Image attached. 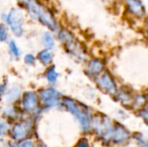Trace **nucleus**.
I'll list each match as a JSON object with an SVG mask.
<instances>
[{"label": "nucleus", "instance_id": "2eb2a0df", "mask_svg": "<svg viewBox=\"0 0 148 147\" xmlns=\"http://www.w3.org/2000/svg\"><path fill=\"white\" fill-rule=\"evenodd\" d=\"M53 57H54V55H53L52 51L50 49H47L41 50L37 55L38 60L44 66L49 65L53 61Z\"/></svg>", "mask_w": 148, "mask_h": 147}, {"label": "nucleus", "instance_id": "473e14b6", "mask_svg": "<svg viewBox=\"0 0 148 147\" xmlns=\"http://www.w3.org/2000/svg\"><path fill=\"white\" fill-rule=\"evenodd\" d=\"M10 147H20V146H18V145H16V144H13V145H12Z\"/></svg>", "mask_w": 148, "mask_h": 147}, {"label": "nucleus", "instance_id": "1a4fd4ad", "mask_svg": "<svg viewBox=\"0 0 148 147\" xmlns=\"http://www.w3.org/2000/svg\"><path fill=\"white\" fill-rule=\"evenodd\" d=\"M104 68H105V63L101 59L93 58V59H90L87 62L86 68H85V72L89 77L95 79L101 73H103L105 71Z\"/></svg>", "mask_w": 148, "mask_h": 147}, {"label": "nucleus", "instance_id": "4be33fe9", "mask_svg": "<svg viewBox=\"0 0 148 147\" xmlns=\"http://www.w3.org/2000/svg\"><path fill=\"white\" fill-rule=\"evenodd\" d=\"M135 139L138 142V144L141 147H148V140H147V139H145L143 137L142 134L140 133H137L135 135Z\"/></svg>", "mask_w": 148, "mask_h": 147}, {"label": "nucleus", "instance_id": "dca6fc26", "mask_svg": "<svg viewBox=\"0 0 148 147\" xmlns=\"http://www.w3.org/2000/svg\"><path fill=\"white\" fill-rule=\"evenodd\" d=\"M21 95V88L17 85L12 86L7 92H6V101L8 103L15 102Z\"/></svg>", "mask_w": 148, "mask_h": 147}, {"label": "nucleus", "instance_id": "cd10ccee", "mask_svg": "<svg viewBox=\"0 0 148 147\" xmlns=\"http://www.w3.org/2000/svg\"><path fill=\"white\" fill-rule=\"evenodd\" d=\"M21 147H35L34 146V143L30 140H26L24 142L22 143Z\"/></svg>", "mask_w": 148, "mask_h": 147}, {"label": "nucleus", "instance_id": "bb28decb", "mask_svg": "<svg viewBox=\"0 0 148 147\" xmlns=\"http://www.w3.org/2000/svg\"><path fill=\"white\" fill-rule=\"evenodd\" d=\"M74 147H89V142L88 139L83 138V139H81Z\"/></svg>", "mask_w": 148, "mask_h": 147}, {"label": "nucleus", "instance_id": "c9c22d12", "mask_svg": "<svg viewBox=\"0 0 148 147\" xmlns=\"http://www.w3.org/2000/svg\"><path fill=\"white\" fill-rule=\"evenodd\" d=\"M123 1H125V0H123Z\"/></svg>", "mask_w": 148, "mask_h": 147}, {"label": "nucleus", "instance_id": "0eeeda50", "mask_svg": "<svg viewBox=\"0 0 148 147\" xmlns=\"http://www.w3.org/2000/svg\"><path fill=\"white\" fill-rule=\"evenodd\" d=\"M62 94L54 88L42 89L40 92L41 101L49 107H54L60 105Z\"/></svg>", "mask_w": 148, "mask_h": 147}, {"label": "nucleus", "instance_id": "f3484780", "mask_svg": "<svg viewBox=\"0 0 148 147\" xmlns=\"http://www.w3.org/2000/svg\"><path fill=\"white\" fill-rule=\"evenodd\" d=\"M42 44L47 49L52 50L56 46V41L50 31H45L42 36Z\"/></svg>", "mask_w": 148, "mask_h": 147}, {"label": "nucleus", "instance_id": "c85d7f7f", "mask_svg": "<svg viewBox=\"0 0 148 147\" xmlns=\"http://www.w3.org/2000/svg\"><path fill=\"white\" fill-rule=\"evenodd\" d=\"M143 26H144V29H145L146 32L148 34V14L147 16L145 17V19L143 20Z\"/></svg>", "mask_w": 148, "mask_h": 147}, {"label": "nucleus", "instance_id": "f8f14e48", "mask_svg": "<svg viewBox=\"0 0 148 147\" xmlns=\"http://www.w3.org/2000/svg\"><path fill=\"white\" fill-rule=\"evenodd\" d=\"M29 126L26 123H18L15 125L11 130L12 137L15 140H23L29 133Z\"/></svg>", "mask_w": 148, "mask_h": 147}, {"label": "nucleus", "instance_id": "423d86ee", "mask_svg": "<svg viewBox=\"0 0 148 147\" xmlns=\"http://www.w3.org/2000/svg\"><path fill=\"white\" fill-rule=\"evenodd\" d=\"M95 83L98 88L104 94L114 95L118 90L114 78L108 71H104L97 78H95Z\"/></svg>", "mask_w": 148, "mask_h": 147}, {"label": "nucleus", "instance_id": "2f4dec72", "mask_svg": "<svg viewBox=\"0 0 148 147\" xmlns=\"http://www.w3.org/2000/svg\"><path fill=\"white\" fill-rule=\"evenodd\" d=\"M17 1H18L19 3H25L28 0H17Z\"/></svg>", "mask_w": 148, "mask_h": 147}, {"label": "nucleus", "instance_id": "412c9836", "mask_svg": "<svg viewBox=\"0 0 148 147\" xmlns=\"http://www.w3.org/2000/svg\"><path fill=\"white\" fill-rule=\"evenodd\" d=\"M8 27L5 23H0V42L8 40Z\"/></svg>", "mask_w": 148, "mask_h": 147}, {"label": "nucleus", "instance_id": "5701e85b", "mask_svg": "<svg viewBox=\"0 0 148 147\" xmlns=\"http://www.w3.org/2000/svg\"><path fill=\"white\" fill-rule=\"evenodd\" d=\"M8 128H9L8 125L4 121L0 120V142L3 141V137H4V134L8 131Z\"/></svg>", "mask_w": 148, "mask_h": 147}, {"label": "nucleus", "instance_id": "7ed1b4c3", "mask_svg": "<svg viewBox=\"0 0 148 147\" xmlns=\"http://www.w3.org/2000/svg\"><path fill=\"white\" fill-rule=\"evenodd\" d=\"M6 23L9 26L10 29L16 37H20L23 35V24H24V16L23 11L18 8L11 9L7 16Z\"/></svg>", "mask_w": 148, "mask_h": 147}, {"label": "nucleus", "instance_id": "7c9ffc66", "mask_svg": "<svg viewBox=\"0 0 148 147\" xmlns=\"http://www.w3.org/2000/svg\"><path fill=\"white\" fill-rule=\"evenodd\" d=\"M7 16H8V13H4V12H3V13L1 14V18H2V20H3V21H4V22H6V20H7Z\"/></svg>", "mask_w": 148, "mask_h": 147}, {"label": "nucleus", "instance_id": "39448f33", "mask_svg": "<svg viewBox=\"0 0 148 147\" xmlns=\"http://www.w3.org/2000/svg\"><path fill=\"white\" fill-rule=\"evenodd\" d=\"M36 20L47 27L51 32H57L59 30V25L54 14L48 7L42 3H40L38 8Z\"/></svg>", "mask_w": 148, "mask_h": 147}, {"label": "nucleus", "instance_id": "20e7f679", "mask_svg": "<svg viewBox=\"0 0 148 147\" xmlns=\"http://www.w3.org/2000/svg\"><path fill=\"white\" fill-rule=\"evenodd\" d=\"M124 7L126 13L137 20H144L148 10L143 0H125Z\"/></svg>", "mask_w": 148, "mask_h": 147}, {"label": "nucleus", "instance_id": "c756f323", "mask_svg": "<svg viewBox=\"0 0 148 147\" xmlns=\"http://www.w3.org/2000/svg\"><path fill=\"white\" fill-rule=\"evenodd\" d=\"M6 86L3 85V84H1L0 85V95H3L4 94H6Z\"/></svg>", "mask_w": 148, "mask_h": 147}, {"label": "nucleus", "instance_id": "9b49d317", "mask_svg": "<svg viewBox=\"0 0 148 147\" xmlns=\"http://www.w3.org/2000/svg\"><path fill=\"white\" fill-rule=\"evenodd\" d=\"M23 107L25 111L32 113L38 107V99L34 92L28 91L24 94L23 98Z\"/></svg>", "mask_w": 148, "mask_h": 147}, {"label": "nucleus", "instance_id": "aec40b11", "mask_svg": "<svg viewBox=\"0 0 148 147\" xmlns=\"http://www.w3.org/2000/svg\"><path fill=\"white\" fill-rule=\"evenodd\" d=\"M8 46H9L10 55L14 58H18L21 55V52H20V49H19L17 44L16 43V42L14 40H10L8 42Z\"/></svg>", "mask_w": 148, "mask_h": 147}, {"label": "nucleus", "instance_id": "393cba45", "mask_svg": "<svg viewBox=\"0 0 148 147\" xmlns=\"http://www.w3.org/2000/svg\"><path fill=\"white\" fill-rule=\"evenodd\" d=\"M35 56L32 54H27L24 56V62L25 64L29 65V66H32L35 64Z\"/></svg>", "mask_w": 148, "mask_h": 147}, {"label": "nucleus", "instance_id": "6e6552de", "mask_svg": "<svg viewBox=\"0 0 148 147\" xmlns=\"http://www.w3.org/2000/svg\"><path fill=\"white\" fill-rule=\"evenodd\" d=\"M130 133L129 131L121 124H115L111 134L110 142H113L114 144L121 145L126 143L130 139Z\"/></svg>", "mask_w": 148, "mask_h": 147}, {"label": "nucleus", "instance_id": "6ab92c4d", "mask_svg": "<svg viewBox=\"0 0 148 147\" xmlns=\"http://www.w3.org/2000/svg\"><path fill=\"white\" fill-rule=\"evenodd\" d=\"M148 99L144 95V94H137L134 97V101H133V104L132 106L134 107H138L139 110L141 109L142 107L147 106V102Z\"/></svg>", "mask_w": 148, "mask_h": 147}, {"label": "nucleus", "instance_id": "a878e982", "mask_svg": "<svg viewBox=\"0 0 148 147\" xmlns=\"http://www.w3.org/2000/svg\"><path fill=\"white\" fill-rule=\"evenodd\" d=\"M3 112H4V114L8 117H13L16 114V111L12 107H6Z\"/></svg>", "mask_w": 148, "mask_h": 147}, {"label": "nucleus", "instance_id": "9d476101", "mask_svg": "<svg viewBox=\"0 0 148 147\" xmlns=\"http://www.w3.org/2000/svg\"><path fill=\"white\" fill-rule=\"evenodd\" d=\"M65 48H66L67 52L75 60H76L78 62H82V61L85 60V58H86V52L83 49L82 46L76 40L74 41L73 42L68 44V45H65Z\"/></svg>", "mask_w": 148, "mask_h": 147}, {"label": "nucleus", "instance_id": "b1692460", "mask_svg": "<svg viewBox=\"0 0 148 147\" xmlns=\"http://www.w3.org/2000/svg\"><path fill=\"white\" fill-rule=\"evenodd\" d=\"M138 114L140 117H141V119H143L144 121H146L148 124V106H146L141 109H140Z\"/></svg>", "mask_w": 148, "mask_h": 147}, {"label": "nucleus", "instance_id": "72a5a7b5", "mask_svg": "<svg viewBox=\"0 0 148 147\" xmlns=\"http://www.w3.org/2000/svg\"><path fill=\"white\" fill-rule=\"evenodd\" d=\"M37 147H47L46 146H44V145H39Z\"/></svg>", "mask_w": 148, "mask_h": 147}, {"label": "nucleus", "instance_id": "4468645a", "mask_svg": "<svg viewBox=\"0 0 148 147\" xmlns=\"http://www.w3.org/2000/svg\"><path fill=\"white\" fill-rule=\"evenodd\" d=\"M114 95H115L117 101H119L121 103H122L124 105H132L133 104L134 96H133L132 94L127 90H123V89L117 90V92Z\"/></svg>", "mask_w": 148, "mask_h": 147}, {"label": "nucleus", "instance_id": "a211bd4d", "mask_svg": "<svg viewBox=\"0 0 148 147\" xmlns=\"http://www.w3.org/2000/svg\"><path fill=\"white\" fill-rule=\"evenodd\" d=\"M59 77V74L56 71V68L55 66H51L50 68H49V69L46 72V79L49 81V83L50 85H54L56 84V82L57 81Z\"/></svg>", "mask_w": 148, "mask_h": 147}, {"label": "nucleus", "instance_id": "ddd939ff", "mask_svg": "<svg viewBox=\"0 0 148 147\" xmlns=\"http://www.w3.org/2000/svg\"><path fill=\"white\" fill-rule=\"evenodd\" d=\"M57 39L59 40L60 42L64 44V46L75 41L74 34L69 29L65 28L59 29V30L57 31Z\"/></svg>", "mask_w": 148, "mask_h": 147}, {"label": "nucleus", "instance_id": "f704fd0d", "mask_svg": "<svg viewBox=\"0 0 148 147\" xmlns=\"http://www.w3.org/2000/svg\"><path fill=\"white\" fill-rule=\"evenodd\" d=\"M147 2H148V0H147Z\"/></svg>", "mask_w": 148, "mask_h": 147}, {"label": "nucleus", "instance_id": "f257e3e1", "mask_svg": "<svg viewBox=\"0 0 148 147\" xmlns=\"http://www.w3.org/2000/svg\"><path fill=\"white\" fill-rule=\"evenodd\" d=\"M62 103L68 109V111L70 112L78 120L82 131L85 133L90 132L92 117V113L90 112V109L86 107V105L77 102L70 98H64L62 100Z\"/></svg>", "mask_w": 148, "mask_h": 147}, {"label": "nucleus", "instance_id": "f03ea898", "mask_svg": "<svg viewBox=\"0 0 148 147\" xmlns=\"http://www.w3.org/2000/svg\"><path fill=\"white\" fill-rule=\"evenodd\" d=\"M114 126V122L108 116L96 113L91 117V130L104 141L110 142Z\"/></svg>", "mask_w": 148, "mask_h": 147}]
</instances>
